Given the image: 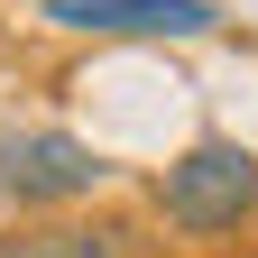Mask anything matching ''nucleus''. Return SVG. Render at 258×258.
Wrapping results in <instances>:
<instances>
[{
    "mask_svg": "<svg viewBox=\"0 0 258 258\" xmlns=\"http://www.w3.org/2000/svg\"><path fill=\"white\" fill-rule=\"evenodd\" d=\"M157 212L194 240H221L258 212V157L240 139H194L166 175H157Z\"/></svg>",
    "mask_w": 258,
    "mask_h": 258,
    "instance_id": "f257e3e1",
    "label": "nucleus"
},
{
    "mask_svg": "<svg viewBox=\"0 0 258 258\" xmlns=\"http://www.w3.org/2000/svg\"><path fill=\"white\" fill-rule=\"evenodd\" d=\"M0 258H139L129 221H37V231H10Z\"/></svg>",
    "mask_w": 258,
    "mask_h": 258,
    "instance_id": "20e7f679",
    "label": "nucleus"
},
{
    "mask_svg": "<svg viewBox=\"0 0 258 258\" xmlns=\"http://www.w3.org/2000/svg\"><path fill=\"white\" fill-rule=\"evenodd\" d=\"M111 184V157L74 129H0V194L19 212H64Z\"/></svg>",
    "mask_w": 258,
    "mask_h": 258,
    "instance_id": "f03ea898",
    "label": "nucleus"
},
{
    "mask_svg": "<svg viewBox=\"0 0 258 258\" xmlns=\"http://www.w3.org/2000/svg\"><path fill=\"white\" fill-rule=\"evenodd\" d=\"M46 19L74 37H212L221 28L212 0H46Z\"/></svg>",
    "mask_w": 258,
    "mask_h": 258,
    "instance_id": "7ed1b4c3",
    "label": "nucleus"
}]
</instances>
